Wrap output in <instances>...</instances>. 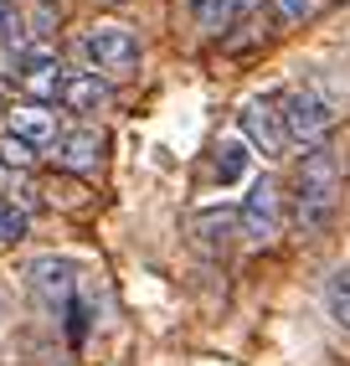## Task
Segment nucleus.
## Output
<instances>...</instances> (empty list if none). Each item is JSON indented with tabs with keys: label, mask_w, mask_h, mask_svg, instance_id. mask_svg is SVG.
Masks as SVG:
<instances>
[{
	"label": "nucleus",
	"mask_w": 350,
	"mask_h": 366,
	"mask_svg": "<svg viewBox=\"0 0 350 366\" xmlns=\"http://www.w3.org/2000/svg\"><path fill=\"white\" fill-rule=\"evenodd\" d=\"M335 197H340V160L335 150H309L294 181V222L304 232H319L335 217Z\"/></svg>",
	"instance_id": "f257e3e1"
},
{
	"label": "nucleus",
	"mask_w": 350,
	"mask_h": 366,
	"mask_svg": "<svg viewBox=\"0 0 350 366\" xmlns=\"http://www.w3.org/2000/svg\"><path fill=\"white\" fill-rule=\"evenodd\" d=\"M83 52L98 72H109V78H129L139 67V41L129 26H93L83 36Z\"/></svg>",
	"instance_id": "f03ea898"
},
{
	"label": "nucleus",
	"mask_w": 350,
	"mask_h": 366,
	"mask_svg": "<svg viewBox=\"0 0 350 366\" xmlns=\"http://www.w3.org/2000/svg\"><path fill=\"white\" fill-rule=\"evenodd\" d=\"M284 124H289V139L314 144L324 129L335 124V109H330V99H324V93H314V88H294L289 99H284Z\"/></svg>",
	"instance_id": "7ed1b4c3"
},
{
	"label": "nucleus",
	"mask_w": 350,
	"mask_h": 366,
	"mask_svg": "<svg viewBox=\"0 0 350 366\" xmlns=\"http://www.w3.org/2000/svg\"><path fill=\"white\" fill-rule=\"evenodd\" d=\"M31 279V295L41 300V310H62L72 300V289H78V263L72 258H36L26 268Z\"/></svg>",
	"instance_id": "20e7f679"
},
{
	"label": "nucleus",
	"mask_w": 350,
	"mask_h": 366,
	"mask_svg": "<svg viewBox=\"0 0 350 366\" xmlns=\"http://www.w3.org/2000/svg\"><path fill=\"white\" fill-rule=\"evenodd\" d=\"M242 134L253 150L263 155H284V139H289V124H284V109H273L268 99H253L242 109Z\"/></svg>",
	"instance_id": "39448f33"
},
{
	"label": "nucleus",
	"mask_w": 350,
	"mask_h": 366,
	"mask_svg": "<svg viewBox=\"0 0 350 366\" xmlns=\"http://www.w3.org/2000/svg\"><path fill=\"white\" fill-rule=\"evenodd\" d=\"M279 207H284V197H279V186L273 181H258L253 191H247V202H242V232L253 237V242H268L273 232H279Z\"/></svg>",
	"instance_id": "423d86ee"
},
{
	"label": "nucleus",
	"mask_w": 350,
	"mask_h": 366,
	"mask_svg": "<svg viewBox=\"0 0 350 366\" xmlns=\"http://www.w3.org/2000/svg\"><path fill=\"white\" fill-rule=\"evenodd\" d=\"M11 134L26 139L31 150H41V144H57V114L46 109V104H26V109L11 114Z\"/></svg>",
	"instance_id": "0eeeda50"
},
{
	"label": "nucleus",
	"mask_w": 350,
	"mask_h": 366,
	"mask_svg": "<svg viewBox=\"0 0 350 366\" xmlns=\"http://www.w3.org/2000/svg\"><path fill=\"white\" fill-rule=\"evenodd\" d=\"M62 104L72 114H98L109 104V83L98 72H67V88H62Z\"/></svg>",
	"instance_id": "6e6552de"
},
{
	"label": "nucleus",
	"mask_w": 350,
	"mask_h": 366,
	"mask_svg": "<svg viewBox=\"0 0 350 366\" xmlns=\"http://www.w3.org/2000/svg\"><path fill=\"white\" fill-rule=\"evenodd\" d=\"M98 155H104V129H72L57 139V160L67 170H93Z\"/></svg>",
	"instance_id": "1a4fd4ad"
},
{
	"label": "nucleus",
	"mask_w": 350,
	"mask_h": 366,
	"mask_svg": "<svg viewBox=\"0 0 350 366\" xmlns=\"http://www.w3.org/2000/svg\"><path fill=\"white\" fill-rule=\"evenodd\" d=\"M21 88H26L36 104H57L62 88H67V72L57 67V57L52 62H36V67H21Z\"/></svg>",
	"instance_id": "9d476101"
},
{
	"label": "nucleus",
	"mask_w": 350,
	"mask_h": 366,
	"mask_svg": "<svg viewBox=\"0 0 350 366\" xmlns=\"http://www.w3.org/2000/svg\"><path fill=\"white\" fill-rule=\"evenodd\" d=\"M253 0H191V16L201 21V31H227L237 16H247Z\"/></svg>",
	"instance_id": "9b49d317"
},
{
	"label": "nucleus",
	"mask_w": 350,
	"mask_h": 366,
	"mask_svg": "<svg viewBox=\"0 0 350 366\" xmlns=\"http://www.w3.org/2000/svg\"><path fill=\"white\" fill-rule=\"evenodd\" d=\"M324 305H330V315L350 330V268H335L330 284H324Z\"/></svg>",
	"instance_id": "f8f14e48"
},
{
	"label": "nucleus",
	"mask_w": 350,
	"mask_h": 366,
	"mask_svg": "<svg viewBox=\"0 0 350 366\" xmlns=\"http://www.w3.org/2000/svg\"><path fill=\"white\" fill-rule=\"evenodd\" d=\"M242 170H247V144L242 139H221L216 144V181L227 186V181L242 176Z\"/></svg>",
	"instance_id": "ddd939ff"
},
{
	"label": "nucleus",
	"mask_w": 350,
	"mask_h": 366,
	"mask_svg": "<svg viewBox=\"0 0 350 366\" xmlns=\"http://www.w3.org/2000/svg\"><path fill=\"white\" fill-rule=\"evenodd\" d=\"M21 237H26V212L0 197V242H21Z\"/></svg>",
	"instance_id": "4468645a"
},
{
	"label": "nucleus",
	"mask_w": 350,
	"mask_h": 366,
	"mask_svg": "<svg viewBox=\"0 0 350 366\" xmlns=\"http://www.w3.org/2000/svg\"><path fill=\"white\" fill-rule=\"evenodd\" d=\"M237 222H242V217H227V212H221V217H201V222H196V232H206V248H221Z\"/></svg>",
	"instance_id": "2eb2a0df"
},
{
	"label": "nucleus",
	"mask_w": 350,
	"mask_h": 366,
	"mask_svg": "<svg viewBox=\"0 0 350 366\" xmlns=\"http://www.w3.org/2000/svg\"><path fill=\"white\" fill-rule=\"evenodd\" d=\"M0 160H6L11 170H26V165L36 160V150H31L26 139H16V134H6V139H0Z\"/></svg>",
	"instance_id": "dca6fc26"
},
{
	"label": "nucleus",
	"mask_w": 350,
	"mask_h": 366,
	"mask_svg": "<svg viewBox=\"0 0 350 366\" xmlns=\"http://www.w3.org/2000/svg\"><path fill=\"white\" fill-rule=\"evenodd\" d=\"M273 16H279L284 26H294V21L309 16V0H273Z\"/></svg>",
	"instance_id": "f3484780"
},
{
	"label": "nucleus",
	"mask_w": 350,
	"mask_h": 366,
	"mask_svg": "<svg viewBox=\"0 0 350 366\" xmlns=\"http://www.w3.org/2000/svg\"><path fill=\"white\" fill-rule=\"evenodd\" d=\"M6 21H11V0H0V26H6Z\"/></svg>",
	"instance_id": "a211bd4d"
},
{
	"label": "nucleus",
	"mask_w": 350,
	"mask_h": 366,
	"mask_svg": "<svg viewBox=\"0 0 350 366\" xmlns=\"http://www.w3.org/2000/svg\"><path fill=\"white\" fill-rule=\"evenodd\" d=\"M0 114H6V88H0Z\"/></svg>",
	"instance_id": "6ab92c4d"
}]
</instances>
